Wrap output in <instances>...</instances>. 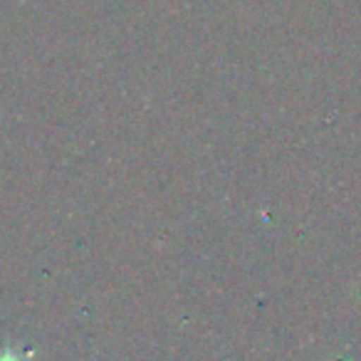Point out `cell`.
I'll return each mask as SVG.
<instances>
[{"label": "cell", "instance_id": "1", "mask_svg": "<svg viewBox=\"0 0 361 361\" xmlns=\"http://www.w3.org/2000/svg\"><path fill=\"white\" fill-rule=\"evenodd\" d=\"M6 361H13V359H6Z\"/></svg>", "mask_w": 361, "mask_h": 361}]
</instances>
